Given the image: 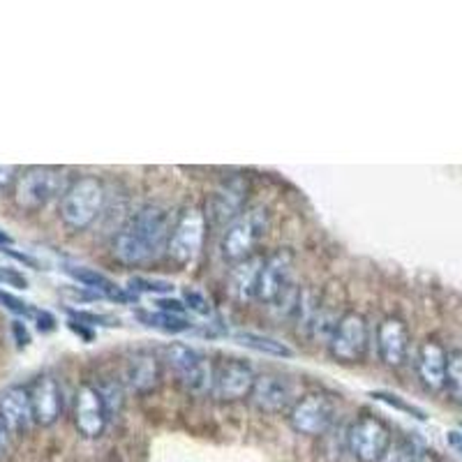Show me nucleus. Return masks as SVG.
<instances>
[{
    "mask_svg": "<svg viewBox=\"0 0 462 462\" xmlns=\"http://www.w3.org/2000/svg\"><path fill=\"white\" fill-rule=\"evenodd\" d=\"M171 226V213L164 206H143L116 231L114 257L125 266H143L158 259L167 250Z\"/></svg>",
    "mask_w": 462,
    "mask_h": 462,
    "instance_id": "nucleus-1",
    "label": "nucleus"
},
{
    "mask_svg": "<svg viewBox=\"0 0 462 462\" xmlns=\"http://www.w3.org/2000/svg\"><path fill=\"white\" fill-rule=\"evenodd\" d=\"M105 183L97 176H79L68 185L58 204V216L68 229L84 231L100 217L105 208Z\"/></svg>",
    "mask_w": 462,
    "mask_h": 462,
    "instance_id": "nucleus-2",
    "label": "nucleus"
},
{
    "mask_svg": "<svg viewBox=\"0 0 462 462\" xmlns=\"http://www.w3.org/2000/svg\"><path fill=\"white\" fill-rule=\"evenodd\" d=\"M268 226H271V213L266 206L243 210L241 216L222 231L220 253L225 262L238 263L254 257V250L268 234Z\"/></svg>",
    "mask_w": 462,
    "mask_h": 462,
    "instance_id": "nucleus-3",
    "label": "nucleus"
},
{
    "mask_svg": "<svg viewBox=\"0 0 462 462\" xmlns=\"http://www.w3.org/2000/svg\"><path fill=\"white\" fill-rule=\"evenodd\" d=\"M68 180L60 169L53 167H31L16 179L14 183V204L22 210L35 213L53 199H60L68 189Z\"/></svg>",
    "mask_w": 462,
    "mask_h": 462,
    "instance_id": "nucleus-4",
    "label": "nucleus"
},
{
    "mask_svg": "<svg viewBox=\"0 0 462 462\" xmlns=\"http://www.w3.org/2000/svg\"><path fill=\"white\" fill-rule=\"evenodd\" d=\"M206 229H208V220H206L204 210L197 206H188L180 210L179 217L173 220L171 236H169V259L176 266H189L199 257L201 247H204Z\"/></svg>",
    "mask_w": 462,
    "mask_h": 462,
    "instance_id": "nucleus-5",
    "label": "nucleus"
},
{
    "mask_svg": "<svg viewBox=\"0 0 462 462\" xmlns=\"http://www.w3.org/2000/svg\"><path fill=\"white\" fill-rule=\"evenodd\" d=\"M164 363L169 365L173 377L179 379L185 389L192 391V393H208V391H213L216 368H213V363L204 354H199L192 346L180 345V342L164 346Z\"/></svg>",
    "mask_w": 462,
    "mask_h": 462,
    "instance_id": "nucleus-6",
    "label": "nucleus"
},
{
    "mask_svg": "<svg viewBox=\"0 0 462 462\" xmlns=\"http://www.w3.org/2000/svg\"><path fill=\"white\" fill-rule=\"evenodd\" d=\"M336 420V404L326 393H305L287 411L289 428L305 437H321Z\"/></svg>",
    "mask_w": 462,
    "mask_h": 462,
    "instance_id": "nucleus-7",
    "label": "nucleus"
},
{
    "mask_svg": "<svg viewBox=\"0 0 462 462\" xmlns=\"http://www.w3.org/2000/svg\"><path fill=\"white\" fill-rule=\"evenodd\" d=\"M370 346V326L368 319L358 312H345L333 331L328 352L337 363H361L368 356Z\"/></svg>",
    "mask_w": 462,
    "mask_h": 462,
    "instance_id": "nucleus-8",
    "label": "nucleus"
},
{
    "mask_svg": "<svg viewBox=\"0 0 462 462\" xmlns=\"http://www.w3.org/2000/svg\"><path fill=\"white\" fill-rule=\"evenodd\" d=\"M391 441L389 426L377 416H361L346 430V448L358 462H379Z\"/></svg>",
    "mask_w": 462,
    "mask_h": 462,
    "instance_id": "nucleus-9",
    "label": "nucleus"
},
{
    "mask_svg": "<svg viewBox=\"0 0 462 462\" xmlns=\"http://www.w3.org/2000/svg\"><path fill=\"white\" fill-rule=\"evenodd\" d=\"M291 271H294V254L289 250H275L273 254L263 257L254 299L266 305L287 299L291 291Z\"/></svg>",
    "mask_w": 462,
    "mask_h": 462,
    "instance_id": "nucleus-10",
    "label": "nucleus"
},
{
    "mask_svg": "<svg viewBox=\"0 0 462 462\" xmlns=\"http://www.w3.org/2000/svg\"><path fill=\"white\" fill-rule=\"evenodd\" d=\"M245 201L247 180L243 176H229L206 199V220L213 226H229L245 210Z\"/></svg>",
    "mask_w": 462,
    "mask_h": 462,
    "instance_id": "nucleus-11",
    "label": "nucleus"
},
{
    "mask_svg": "<svg viewBox=\"0 0 462 462\" xmlns=\"http://www.w3.org/2000/svg\"><path fill=\"white\" fill-rule=\"evenodd\" d=\"M72 420L77 432L86 437V439H97V437L105 435L109 414H106L105 398H102L97 386L81 383L79 389H77V393H74Z\"/></svg>",
    "mask_w": 462,
    "mask_h": 462,
    "instance_id": "nucleus-12",
    "label": "nucleus"
},
{
    "mask_svg": "<svg viewBox=\"0 0 462 462\" xmlns=\"http://www.w3.org/2000/svg\"><path fill=\"white\" fill-rule=\"evenodd\" d=\"M254 379L257 374H254L253 365H247L241 358H226L216 368L210 393L222 402H236V400L250 398Z\"/></svg>",
    "mask_w": 462,
    "mask_h": 462,
    "instance_id": "nucleus-13",
    "label": "nucleus"
},
{
    "mask_svg": "<svg viewBox=\"0 0 462 462\" xmlns=\"http://www.w3.org/2000/svg\"><path fill=\"white\" fill-rule=\"evenodd\" d=\"M250 400H253V404L259 411H266V414H282V411L291 410L299 398H296L294 383L289 382L287 377L275 373H266L257 374Z\"/></svg>",
    "mask_w": 462,
    "mask_h": 462,
    "instance_id": "nucleus-14",
    "label": "nucleus"
},
{
    "mask_svg": "<svg viewBox=\"0 0 462 462\" xmlns=\"http://www.w3.org/2000/svg\"><path fill=\"white\" fill-rule=\"evenodd\" d=\"M28 393H31L32 419L37 426L51 428L63 414V391L58 379L53 374H40L28 386Z\"/></svg>",
    "mask_w": 462,
    "mask_h": 462,
    "instance_id": "nucleus-15",
    "label": "nucleus"
},
{
    "mask_svg": "<svg viewBox=\"0 0 462 462\" xmlns=\"http://www.w3.org/2000/svg\"><path fill=\"white\" fill-rule=\"evenodd\" d=\"M377 354L379 361L389 368H400L410 352V328L400 317H386L377 326Z\"/></svg>",
    "mask_w": 462,
    "mask_h": 462,
    "instance_id": "nucleus-16",
    "label": "nucleus"
},
{
    "mask_svg": "<svg viewBox=\"0 0 462 462\" xmlns=\"http://www.w3.org/2000/svg\"><path fill=\"white\" fill-rule=\"evenodd\" d=\"M0 419L12 435H23L35 423L28 386H10L0 393Z\"/></svg>",
    "mask_w": 462,
    "mask_h": 462,
    "instance_id": "nucleus-17",
    "label": "nucleus"
},
{
    "mask_svg": "<svg viewBox=\"0 0 462 462\" xmlns=\"http://www.w3.org/2000/svg\"><path fill=\"white\" fill-rule=\"evenodd\" d=\"M447 368L448 354L437 340H426L420 345L419 356H416V373L420 383L430 391L447 389Z\"/></svg>",
    "mask_w": 462,
    "mask_h": 462,
    "instance_id": "nucleus-18",
    "label": "nucleus"
},
{
    "mask_svg": "<svg viewBox=\"0 0 462 462\" xmlns=\"http://www.w3.org/2000/svg\"><path fill=\"white\" fill-rule=\"evenodd\" d=\"M160 361L152 354H134L125 368V383L134 393H148L160 383Z\"/></svg>",
    "mask_w": 462,
    "mask_h": 462,
    "instance_id": "nucleus-19",
    "label": "nucleus"
},
{
    "mask_svg": "<svg viewBox=\"0 0 462 462\" xmlns=\"http://www.w3.org/2000/svg\"><path fill=\"white\" fill-rule=\"evenodd\" d=\"M263 257H250L245 262H238L236 266L231 268L229 273V289L234 299L245 303V300L254 299V289H257V278L259 271H262Z\"/></svg>",
    "mask_w": 462,
    "mask_h": 462,
    "instance_id": "nucleus-20",
    "label": "nucleus"
},
{
    "mask_svg": "<svg viewBox=\"0 0 462 462\" xmlns=\"http://www.w3.org/2000/svg\"><path fill=\"white\" fill-rule=\"evenodd\" d=\"M236 340L241 342L243 346H250V349H254V352L268 354V356H278V358L294 356V349H291V346H287L284 342L275 340V337L262 336V333L241 331V333H236Z\"/></svg>",
    "mask_w": 462,
    "mask_h": 462,
    "instance_id": "nucleus-21",
    "label": "nucleus"
},
{
    "mask_svg": "<svg viewBox=\"0 0 462 462\" xmlns=\"http://www.w3.org/2000/svg\"><path fill=\"white\" fill-rule=\"evenodd\" d=\"M139 319H142L143 326L148 328H155V331H162V333H185L192 328V321L185 319L183 315H169V312H139Z\"/></svg>",
    "mask_w": 462,
    "mask_h": 462,
    "instance_id": "nucleus-22",
    "label": "nucleus"
},
{
    "mask_svg": "<svg viewBox=\"0 0 462 462\" xmlns=\"http://www.w3.org/2000/svg\"><path fill=\"white\" fill-rule=\"evenodd\" d=\"M447 391L451 400L462 407V352L448 354L447 368Z\"/></svg>",
    "mask_w": 462,
    "mask_h": 462,
    "instance_id": "nucleus-23",
    "label": "nucleus"
},
{
    "mask_svg": "<svg viewBox=\"0 0 462 462\" xmlns=\"http://www.w3.org/2000/svg\"><path fill=\"white\" fill-rule=\"evenodd\" d=\"M419 448V444H414L411 439H393L379 462H410Z\"/></svg>",
    "mask_w": 462,
    "mask_h": 462,
    "instance_id": "nucleus-24",
    "label": "nucleus"
},
{
    "mask_svg": "<svg viewBox=\"0 0 462 462\" xmlns=\"http://www.w3.org/2000/svg\"><path fill=\"white\" fill-rule=\"evenodd\" d=\"M130 291H134V296L137 294H169L173 289L171 282H167V280H155V278H132L130 282Z\"/></svg>",
    "mask_w": 462,
    "mask_h": 462,
    "instance_id": "nucleus-25",
    "label": "nucleus"
},
{
    "mask_svg": "<svg viewBox=\"0 0 462 462\" xmlns=\"http://www.w3.org/2000/svg\"><path fill=\"white\" fill-rule=\"evenodd\" d=\"M183 303H185V308H188L189 312H197V315H201V317H208L210 312H213L208 296H206L204 291H199V289H195V287L185 289Z\"/></svg>",
    "mask_w": 462,
    "mask_h": 462,
    "instance_id": "nucleus-26",
    "label": "nucleus"
},
{
    "mask_svg": "<svg viewBox=\"0 0 462 462\" xmlns=\"http://www.w3.org/2000/svg\"><path fill=\"white\" fill-rule=\"evenodd\" d=\"M370 395H373V398H377V400H382V402H386L389 407H393V410L404 411V414H411V416H416V419H426V414H423L419 407H414V404H410V402H404L400 395L389 393V391H373Z\"/></svg>",
    "mask_w": 462,
    "mask_h": 462,
    "instance_id": "nucleus-27",
    "label": "nucleus"
},
{
    "mask_svg": "<svg viewBox=\"0 0 462 462\" xmlns=\"http://www.w3.org/2000/svg\"><path fill=\"white\" fill-rule=\"evenodd\" d=\"M0 303L5 305L7 310L14 312V315H19V317H32V315H35V310H31V305H28L26 300H22L19 296L10 294V291H5V289H0Z\"/></svg>",
    "mask_w": 462,
    "mask_h": 462,
    "instance_id": "nucleus-28",
    "label": "nucleus"
},
{
    "mask_svg": "<svg viewBox=\"0 0 462 462\" xmlns=\"http://www.w3.org/2000/svg\"><path fill=\"white\" fill-rule=\"evenodd\" d=\"M102 398H105V404H106V414L116 416L118 411H121L123 407V393H121V386H114V383H109V386H105V389H100Z\"/></svg>",
    "mask_w": 462,
    "mask_h": 462,
    "instance_id": "nucleus-29",
    "label": "nucleus"
},
{
    "mask_svg": "<svg viewBox=\"0 0 462 462\" xmlns=\"http://www.w3.org/2000/svg\"><path fill=\"white\" fill-rule=\"evenodd\" d=\"M69 315H72L74 319L79 321V324H84V326H118V321L109 319V317H105V315H93V312L69 310Z\"/></svg>",
    "mask_w": 462,
    "mask_h": 462,
    "instance_id": "nucleus-30",
    "label": "nucleus"
},
{
    "mask_svg": "<svg viewBox=\"0 0 462 462\" xmlns=\"http://www.w3.org/2000/svg\"><path fill=\"white\" fill-rule=\"evenodd\" d=\"M0 284H7V287H16V289H28L26 275L14 271V268H5V266H0Z\"/></svg>",
    "mask_w": 462,
    "mask_h": 462,
    "instance_id": "nucleus-31",
    "label": "nucleus"
},
{
    "mask_svg": "<svg viewBox=\"0 0 462 462\" xmlns=\"http://www.w3.org/2000/svg\"><path fill=\"white\" fill-rule=\"evenodd\" d=\"M16 179H19V169L10 167V164H0V192L14 185Z\"/></svg>",
    "mask_w": 462,
    "mask_h": 462,
    "instance_id": "nucleus-32",
    "label": "nucleus"
},
{
    "mask_svg": "<svg viewBox=\"0 0 462 462\" xmlns=\"http://www.w3.org/2000/svg\"><path fill=\"white\" fill-rule=\"evenodd\" d=\"M158 310L169 312V315H183L188 308H185L183 300L179 299H158Z\"/></svg>",
    "mask_w": 462,
    "mask_h": 462,
    "instance_id": "nucleus-33",
    "label": "nucleus"
},
{
    "mask_svg": "<svg viewBox=\"0 0 462 462\" xmlns=\"http://www.w3.org/2000/svg\"><path fill=\"white\" fill-rule=\"evenodd\" d=\"M32 319L37 321V328L42 333H49L56 328V319H53L51 315H49L47 310H35V315H32Z\"/></svg>",
    "mask_w": 462,
    "mask_h": 462,
    "instance_id": "nucleus-34",
    "label": "nucleus"
},
{
    "mask_svg": "<svg viewBox=\"0 0 462 462\" xmlns=\"http://www.w3.org/2000/svg\"><path fill=\"white\" fill-rule=\"evenodd\" d=\"M10 444H12V432L7 430V426L3 423V419H0V457L7 456V451H10Z\"/></svg>",
    "mask_w": 462,
    "mask_h": 462,
    "instance_id": "nucleus-35",
    "label": "nucleus"
},
{
    "mask_svg": "<svg viewBox=\"0 0 462 462\" xmlns=\"http://www.w3.org/2000/svg\"><path fill=\"white\" fill-rule=\"evenodd\" d=\"M12 333H14L16 345H19V346H26L28 342H31V336H28L26 326H23L22 321H14V324H12Z\"/></svg>",
    "mask_w": 462,
    "mask_h": 462,
    "instance_id": "nucleus-36",
    "label": "nucleus"
},
{
    "mask_svg": "<svg viewBox=\"0 0 462 462\" xmlns=\"http://www.w3.org/2000/svg\"><path fill=\"white\" fill-rule=\"evenodd\" d=\"M447 441H448V447H451L453 451L460 453V456H462V430H451V432H448Z\"/></svg>",
    "mask_w": 462,
    "mask_h": 462,
    "instance_id": "nucleus-37",
    "label": "nucleus"
},
{
    "mask_svg": "<svg viewBox=\"0 0 462 462\" xmlns=\"http://www.w3.org/2000/svg\"><path fill=\"white\" fill-rule=\"evenodd\" d=\"M3 250H5V253L10 254V257L19 259V262H22V263H28V266H37V262H35V259H31V257H28V254H22V253H12L10 247H3Z\"/></svg>",
    "mask_w": 462,
    "mask_h": 462,
    "instance_id": "nucleus-38",
    "label": "nucleus"
},
{
    "mask_svg": "<svg viewBox=\"0 0 462 462\" xmlns=\"http://www.w3.org/2000/svg\"><path fill=\"white\" fill-rule=\"evenodd\" d=\"M410 462H435V457H432L426 448H419V451H416V456L411 457Z\"/></svg>",
    "mask_w": 462,
    "mask_h": 462,
    "instance_id": "nucleus-39",
    "label": "nucleus"
},
{
    "mask_svg": "<svg viewBox=\"0 0 462 462\" xmlns=\"http://www.w3.org/2000/svg\"><path fill=\"white\" fill-rule=\"evenodd\" d=\"M10 243H12L10 234H5V231L0 229V245H10Z\"/></svg>",
    "mask_w": 462,
    "mask_h": 462,
    "instance_id": "nucleus-40",
    "label": "nucleus"
}]
</instances>
